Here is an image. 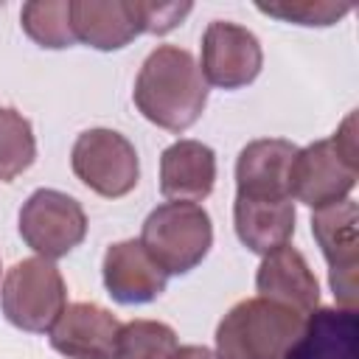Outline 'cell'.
I'll list each match as a JSON object with an SVG mask.
<instances>
[{"mask_svg": "<svg viewBox=\"0 0 359 359\" xmlns=\"http://www.w3.org/2000/svg\"><path fill=\"white\" fill-rule=\"evenodd\" d=\"M132 95L146 121L168 132H185L208 104V84L191 50L157 45L146 56Z\"/></svg>", "mask_w": 359, "mask_h": 359, "instance_id": "obj_1", "label": "cell"}, {"mask_svg": "<svg viewBox=\"0 0 359 359\" xmlns=\"http://www.w3.org/2000/svg\"><path fill=\"white\" fill-rule=\"evenodd\" d=\"M359 177V146H356V115L351 112L342 126L306 149H297L289 171L292 199L320 210L348 199Z\"/></svg>", "mask_w": 359, "mask_h": 359, "instance_id": "obj_2", "label": "cell"}, {"mask_svg": "<svg viewBox=\"0 0 359 359\" xmlns=\"http://www.w3.org/2000/svg\"><path fill=\"white\" fill-rule=\"evenodd\" d=\"M306 317L266 297L236 303L216 328L219 359H283Z\"/></svg>", "mask_w": 359, "mask_h": 359, "instance_id": "obj_3", "label": "cell"}, {"mask_svg": "<svg viewBox=\"0 0 359 359\" xmlns=\"http://www.w3.org/2000/svg\"><path fill=\"white\" fill-rule=\"evenodd\" d=\"M140 244L165 275H185L205 261L213 244V224L196 202H165L146 216Z\"/></svg>", "mask_w": 359, "mask_h": 359, "instance_id": "obj_4", "label": "cell"}, {"mask_svg": "<svg viewBox=\"0 0 359 359\" xmlns=\"http://www.w3.org/2000/svg\"><path fill=\"white\" fill-rule=\"evenodd\" d=\"M0 303L14 328L45 334L67 306V286L53 261L22 258L6 272Z\"/></svg>", "mask_w": 359, "mask_h": 359, "instance_id": "obj_5", "label": "cell"}, {"mask_svg": "<svg viewBox=\"0 0 359 359\" xmlns=\"http://www.w3.org/2000/svg\"><path fill=\"white\" fill-rule=\"evenodd\" d=\"M73 174L98 196H126L140 177L135 146L115 129H87L76 137L70 151Z\"/></svg>", "mask_w": 359, "mask_h": 359, "instance_id": "obj_6", "label": "cell"}, {"mask_svg": "<svg viewBox=\"0 0 359 359\" xmlns=\"http://www.w3.org/2000/svg\"><path fill=\"white\" fill-rule=\"evenodd\" d=\"M20 236L39 258H65L87 236L84 208L56 188H39L20 208Z\"/></svg>", "mask_w": 359, "mask_h": 359, "instance_id": "obj_7", "label": "cell"}, {"mask_svg": "<svg viewBox=\"0 0 359 359\" xmlns=\"http://www.w3.org/2000/svg\"><path fill=\"white\" fill-rule=\"evenodd\" d=\"M359 208L353 199L320 208L311 216V233L328 261V280L342 309H356V269H359Z\"/></svg>", "mask_w": 359, "mask_h": 359, "instance_id": "obj_8", "label": "cell"}, {"mask_svg": "<svg viewBox=\"0 0 359 359\" xmlns=\"http://www.w3.org/2000/svg\"><path fill=\"white\" fill-rule=\"evenodd\" d=\"M264 65L261 42L244 25L213 20L202 36V79L222 90H238L258 79Z\"/></svg>", "mask_w": 359, "mask_h": 359, "instance_id": "obj_9", "label": "cell"}, {"mask_svg": "<svg viewBox=\"0 0 359 359\" xmlns=\"http://www.w3.org/2000/svg\"><path fill=\"white\" fill-rule=\"evenodd\" d=\"M101 272H104L107 294L121 306L151 303L165 292V283H168V275L146 252L140 238L109 244L104 252Z\"/></svg>", "mask_w": 359, "mask_h": 359, "instance_id": "obj_10", "label": "cell"}, {"mask_svg": "<svg viewBox=\"0 0 359 359\" xmlns=\"http://www.w3.org/2000/svg\"><path fill=\"white\" fill-rule=\"evenodd\" d=\"M121 323L98 303H70L50 328V345L67 359H115Z\"/></svg>", "mask_w": 359, "mask_h": 359, "instance_id": "obj_11", "label": "cell"}, {"mask_svg": "<svg viewBox=\"0 0 359 359\" xmlns=\"http://www.w3.org/2000/svg\"><path fill=\"white\" fill-rule=\"evenodd\" d=\"M255 289H258V297L280 303L297 311L300 317H309L320 303L317 278L309 269L303 252L294 250L292 244H283L264 255L255 272Z\"/></svg>", "mask_w": 359, "mask_h": 359, "instance_id": "obj_12", "label": "cell"}, {"mask_svg": "<svg viewBox=\"0 0 359 359\" xmlns=\"http://www.w3.org/2000/svg\"><path fill=\"white\" fill-rule=\"evenodd\" d=\"M297 146L283 137L252 140L236 160V194L250 199H292L289 171Z\"/></svg>", "mask_w": 359, "mask_h": 359, "instance_id": "obj_13", "label": "cell"}, {"mask_svg": "<svg viewBox=\"0 0 359 359\" xmlns=\"http://www.w3.org/2000/svg\"><path fill=\"white\" fill-rule=\"evenodd\" d=\"M283 359H359L356 309L317 306Z\"/></svg>", "mask_w": 359, "mask_h": 359, "instance_id": "obj_14", "label": "cell"}, {"mask_svg": "<svg viewBox=\"0 0 359 359\" xmlns=\"http://www.w3.org/2000/svg\"><path fill=\"white\" fill-rule=\"evenodd\" d=\"M70 25L76 39L95 50H121L143 34L135 0H70Z\"/></svg>", "mask_w": 359, "mask_h": 359, "instance_id": "obj_15", "label": "cell"}, {"mask_svg": "<svg viewBox=\"0 0 359 359\" xmlns=\"http://www.w3.org/2000/svg\"><path fill=\"white\" fill-rule=\"evenodd\" d=\"M216 182V154L199 140H177L160 157V194L174 202H202Z\"/></svg>", "mask_w": 359, "mask_h": 359, "instance_id": "obj_16", "label": "cell"}, {"mask_svg": "<svg viewBox=\"0 0 359 359\" xmlns=\"http://www.w3.org/2000/svg\"><path fill=\"white\" fill-rule=\"evenodd\" d=\"M233 224L238 241L266 255L283 244H289L294 233V202L292 199H250L238 196L233 202Z\"/></svg>", "mask_w": 359, "mask_h": 359, "instance_id": "obj_17", "label": "cell"}, {"mask_svg": "<svg viewBox=\"0 0 359 359\" xmlns=\"http://www.w3.org/2000/svg\"><path fill=\"white\" fill-rule=\"evenodd\" d=\"M22 31L42 48L62 50L76 42L70 25V0H34L20 11Z\"/></svg>", "mask_w": 359, "mask_h": 359, "instance_id": "obj_18", "label": "cell"}, {"mask_svg": "<svg viewBox=\"0 0 359 359\" xmlns=\"http://www.w3.org/2000/svg\"><path fill=\"white\" fill-rule=\"evenodd\" d=\"M36 160L31 121L11 107H0V182L17 180Z\"/></svg>", "mask_w": 359, "mask_h": 359, "instance_id": "obj_19", "label": "cell"}, {"mask_svg": "<svg viewBox=\"0 0 359 359\" xmlns=\"http://www.w3.org/2000/svg\"><path fill=\"white\" fill-rule=\"evenodd\" d=\"M177 334L160 320H132L121 325L115 359H171L177 351Z\"/></svg>", "mask_w": 359, "mask_h": 359, "instance_id": "obj_20", "label": "cell"}, {"mask_svg": "<svg viewBox=\"0 0 359 359\" xmlns=\"http://www.w3.org/2000/svg\"><path fill=\"white\" fill-rule=\"evenodd\" d=\"M258 11L278 17L294 25H334L339 22L351 6L348 3H328V0H283V3H258Z\"/></svg>", "mask_w": 359, "mask_h": 359, "instance_id": "obj_21", "label": "cell"}, {"mask_svg": "<svg viewBox=\"0 0 359 359\" xmlns=\"http://www.w3.org/2000/svg\"><path fill=\"white\" fill-rule=\"evenodd\" d=\"M137 8V22L143 34H168L171 28H177L188 14H191V3H143L135 0Z\"/></svg>", "mask_w": 359, "mask_h": 359, "instance_id": "obj_22", "label": "cell"}, {"mask_svg": "<svg viewBox=\"0 0 359 359\" xmlns=\"http://www.w3.org/2000/svg\"><path fill=\"white\" fill-rule=\"evenodd\" d=\"M171 359H219V356L205 345H182V348L174 351Z\"/></svg>", "mask_w": 359, "mask_h": 359, "instance_id": "obj_23", "label": "cell"}]
</instances>
